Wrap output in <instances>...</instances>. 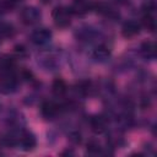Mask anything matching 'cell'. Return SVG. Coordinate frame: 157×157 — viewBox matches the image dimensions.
<instances>
[{
	"label": "cell",
	"instance_id": "1",
	"mask_svg": "<svg viewBox=\"0 0 157 157\" xmlns=\"http://www.w3.org/2000/svg\"><path fill=\"white\" fill-rule=\"evenodd\" d=\"M52 17L54 20L55 26L64 28L67 27L70 25V18H71V12L69 11V9L63 7V6H58L53 10L52 12Z\"/></svg>",
	"mask_w": 157,
	"mask_h": 157
},
{
	"label": "cell",
	"instance_id": "2",
	"mask_svg": "<svg viewBox=\"0 0 157 157\" xmlns=\"http://www.w3.org/2000/svg\"><path fill=\"white\" fill-rule=\"evenodd\" d=\"M40 11L34 6H27L21 11V20L25 25L32 26L40 20Z\"/></svg>",
	"mask_w": 157,
	"mask_h": 157
},
{
	"label": "cell",
	"instance_id": "3",
	"mask_svg": "<svg viewBox=\"0 0 157 157\" xmlns=\"http://www.w3.org/2000/svg\"><path fill=\"white\" fill-rule=\"evenodd\" d=\"M60 110H61V104H58V103L52 102V101H45L40 105V114L45 119L55 118Z\"/></svg>",
	"mask_w": 157,
	"mask_h": 157
},
{
	"label": "cell",
	"instance_id": "4",
	"mask_svg": "<svg viewBox=\"0 0 157 157\" xmlns=\"http://www.w3.org/2000/svg\"><path fill=\"white\" fill-rule=\"evenodd\" d=\"M91 9H93V4L88 0H75L72 5L69 7V11L71 15H77V16H83L86 15Z\"/></svg>",
	"mask_w": 157,
	"mask_h": 157
},
{
	"label": "cell",
	"instance_id": "5",
	"mask_svg": "<svg viewBox=\"0 0 157 157\" xmlns=\"http://www.w3.org/2000/svg\"><path fill=\"white\" fill-rule=\"evenodd\" d=\"M52 38V32L48 28H39L36 29L32 34H31V40L32 43H34L36 45H45L47 43L50 42Z\"/></svg>",
	"mask_w": 157,
	"mask_h": 157
},
{
	"label": "cell",
	"instance_id": "6",
	"mask_svg": "<svg viewBox=\"0 0 157 157\" xmlns=\"http://www.w3.org/2000/svg\"><path fill=\"white\" fill-rule=\"evenodd\" d=\"M18 145L23 151H32L37 145L36 136L29 131H22L18 136Z\"/></svg>",
	"mask_w": 157,
	"mask_h": 157
},
{
	"label": "cell",
	"instance_id": "7",
	"mask_svg": "<svg viewBox=\"0 0 157 157\" xmlns=\"http://www.w3.org/2000/svg\"><path fill=\"white\" fill-rule=\"evenodd\" d=\"M140 29H141V25L137 23L136 21H126L123 25L121 33H123L124 37L130 38V37H134V36L139 34L140 33Z\"/></svg>",
	"mask_w": 157,
	"mask_h": 157
},
{
	"label": "cell",
	"instance_id": "8",
	"mask_svg": "<svg viewBox=\"0 0 157 157\" xmlns=\"http://www.w3.org/2000/svg\"><path fill=\"white\" fill-rule=\"evenodd\" d=\"M90 125H91V129L94 131V132H103L107 128V118L104 115H94L91 118L90 120Z\"/></svg>",
	"mask_w": 157,
	"mask_h": 157
},
{
	"label": "cell",
	"instance_id": "9",
	"mask_svg": "<svg viewBox=\"0 0 157 157\" xmlns=\"http://www.w3.org/2000/svg\"><path fill=\"white\" fill-rule=\"evenodd\" d=\"M93 9L97 10L98 13L103 15L104 17H108V18H117L119 15L115 10H113L108 4H104V2H99V4H93Z\"/></svg>",
	"mask_w": 157,
	"mask_h": 157
},
{
	"label": "cell",
	"instance_id": "10",
	"mask_svg": "<svg viewBox=\"0 0 157 157\" xmlns=\"http://www.w3.org/2000/svg\"><path fill=\"white\" fill-rule=\"evenodd\" d=\"M140 53L146 59H155L156 58V44H155V42H151V40L144 42L140 47Z\"/></svg>",
	"mask_w": 157,
	"mask_h": 157
},
{
	"label": "cell",
	"instance_id": "11",
	"mask_svg": "<svg viewBox=\"0 0 157 157\" xmlns=\"http://www.w3.org/2000/svg\"><path fill=\"white\" fill-rule=\"evenodd\" d=\"M15 69V59L10 55H4L0 58V71L1 74L13 72Z\"/></svg>",
	"mask_w": 157,
	"mask_h": 157
},
{
	"label": "cell",
	"instance_id": "12",
	"mask_svg": "<svg viewBox=\"0 0 157 157\" xmlns=\"http://www.w3.org/2000/svg\"><path fill=\"white\" fill-rule=\"evenodd\" d=\"M110 56V50L108 47L105 45H98L94 50H93V58L97 61H105L107 59H109Z\"/></svg>",
	"mask_w": 157,
	"mask_h": 157
},
{
	"label": "cell",
	"instance_id": "13",
	"mask_svg": "<svg viewBox=\"0 0 157 157\" xmlns=\"http://www.w3.org/2000/svg\"><path fill=\"white\" fill-rule=\"evenodd\" d=\"M52 91L55 96H63L66 92V83L61 78H55L52 85Z\"/></svg>",
	"mask_w": 157,
	"mask_h": 157
},
{
	"label": "cell",
	"instance_id": "14",
	"mask_svg": "<svg viewBox=\"0 0 157 157\" xmlns=\"http://www.w3.org/2000/svg\"><path fill=\"white\" fill-rule=\"evenodd\" d=\"M142 26L147 28L150 32H153L156 29V20L153 13H144L142 16Z\"/></svg>",
	"mask_w": 157,
	"mask_h": 157
},
{
	"label": "cell",
	"instance_id": "15",
	"mask_svg": "<svg viewBox=\"0 0 157 157\" xmlns=\"http://www.w3.org/2000/svg\"><path fill=\"white\" fill-rule=\"evenodd\" d=\"M91 90H92V82H90V81H80L75 86V91L81 96L88 94L91 92Z\"/></svg>",
	"mask_w": 157,
	"mask_h": 157
},
{
	"label": "cell",
	"instance_id": "16",
	"mask_svg": "<svg viewBox=\"0 0 157 157\" xmlns=\"http://www.w3.org/2000/svg\"><path fill=\"white\" fill-rule=\"evenodd\" d=\"M94 36V31L91 29L90 27H82L76 32V37L80 40H88Z\"/></svg>",
	"mask_w": 157,
	"mask_h": 157
},
{
	"label": "cell",
	"instance_id": "17",
	"mask_svg": "<svg viewBox=\"0 0 157 157\" xmlns=\"http://www.w3.org/2000/svg\"><path fill=\"white\" fill-rule=\"evenodd\" d=\"M13 27L9 23H0V36L1 38H5V37H11L13 34Z\"/></svg>",
	"mask_w": 157,
	"mask_h": 157
},
{
	"label": "cell",
	"instance_id": "18",
	"mask_svg": "<svg viewBox=\"0 0 157 157\" xmlns=\"http://www.w3.org/2000/svg\"><path fill=\"white\" fill-rule=\"evenodd\" d=\"M87 152L91 153V155H98V153L102 152V147L97 141L92 140L87 144Z\"/></svg>",
	"mask_w": 157,
	"mask_h": 157
},
{
	"label": "cell",
	"instance_id": "19",
	"mask_svg": "<svg viewBox=\"0 0 157 157\" xmlns=\"http://www.w3.org/2000/svg\"><path fill=\"white\" fill-rule=\"evenodd\" d=\"M13 55L17 58H25L27 56V48L23 44H17L13 47Z\"/></svg>",
	"mask_w": 157,
	"mask_h": 157
},
{
	"label": "cell",
	"instance_id": "20",
	"mask_svg": "<svg viewBox=\"0 0 157 157\" xmlns=\"http://www.w3.org/2000/svg\"><path fill=\"white\" fill-rule=\"evenodd\" d=\"M20 1H21V0H4L2 4H1V7H2L5 11H10V10H12L13 7H16Z\"/></svg>",
	"mask_w": 157,
	"mask_h": 157
},
{
	"label": "cell",
	"instance_id": "21",
	"mask_svg": "<svg viewBox=\"0 0 157 157\" xmlns=\"http://www.w3.org/2000/svg\"><path fill=\"white\" fill-rule=\"evenodd\" d=\"M156 10V5L153 1H147L144 6H142V11L144 13H153Z\"/></svg>",
	"mask_w": 157,
	"mask_h": 157
},
{
	"label": "cell",
	"instance_id": "22",
	"mask_svg": "<svg viewBox=\"0 0 157 157\" xmlns=\"http://www.w3.org/2000/svg\"><path fill=\"white\" fill-rule=\"evenodd\" d=\"M20 77H21L22 80H25V81H31V80L33 78V74H32L29 70L23 69V70H21V72H20Z\"/></svg>",
	"mask_w": 157,
	"mask_h": 157
},
{
	"label": "cell",
	"instance_id": "23",
	"mask_svg": "<svg viewBox=\"0 0 157 157\" xmlns=\"http://www.w3.org/2000/svg\"><path fill=\"white\" fill-rule=\"evenodd\" d=\"M70 140H71L72 142H75V144H78V142L81 141V134L77 132V131L71 132V135H70Z\"/></svg>",
	"mask_w": 157,
	"mask_h": 157
},
{
	"label": "cell",
	"instance_id": "24",
	"mask_svg": "<svg viewBox=\"0 0 157 157\" xmlns=\"http://www.w3.org/2000/svg\"><path fill=\"white\" fill-rule=\"evenodd\" d=\"M117 1H119V2H123V4H125L128 0H117Z\"/></svg>",
	"mask_w": 157,
	"mask_h": 157
},
{
	"label": "cell",
	"instance_id": "25",
	"mask_svg": "<svg viewBox=\"0 0 157 157\" xmlns=\"http://www.w3.org/2000/svg\"><path fill=\"white\" fill-rule=\"evenodd\" d=\"M42 1H43V2H44V4H47V2H49V1H50V0H42Z\"/></svg>",
	"mask_w": 157,
	"mask_h": 157
},
{
	"label": "cell",
	"instance_id": "26",
	"mask_svg": "<svg viewBox=\"0 0 157 157\" xmlns=\"http://www.w3.org/2000/svg\"><path fill=\"white\" fill-rule=\"evenodd\" d=\"M0 42H1V36H0Z\"/></svg>",
	"mask_w": 157,
	"mask_h": 157
}]
</instances>
